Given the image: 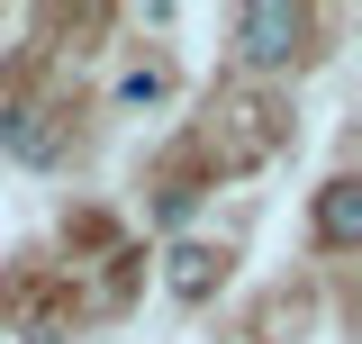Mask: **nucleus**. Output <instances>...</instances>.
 <instances>
[{"label":"nucleus","mask_w":362,"mask_h":344,"mask_svg":"<svg viewBox=\"0 0 362 344\" xmlns=\"http://www.w3.org/2000/svg\"><path fill=\"white\" fill-rule=\"evenodd\" d=\"M235 55H245L254 73L299 64V55H308V9H290V0H254V9H235Z\"/></svg>","instance_id":"obj_1"},{"label":"nucleus","mask_w":362,"mask_h":344,"mask_svg":"<svg viewBox=\"0 0 362 344\" xmlns=\"http://www.w3.org/2000/svg\"><path fill=\"white\" fill-rule=\"evenodd\" d=\"M317 245H335V254L362 245V181L354 172H335V181L317 190Z\"/></svg>","instance_id":"obj_2"},{"label":"nucleus","mask_w":362,"mask_h":344,"mask_svg":"<svg viewBox=\"0 0 362 344\" xmlns=\"http://www.w3.org/2000/svg\"><path fill=\"white\" fill-rule=\"evenodd\" d=\"M163 263H173V272H163V281H173V299H190V308L226 281V254H218V245H173Z\"/></svg>","instance_id":"obj_3"},{"label":"nucleus","mask_w":362,"mask_h":344,"mask_svg":"<svg viewBox=\"0 0 362 344\" xmlns=\"http://www.w3.org/2000/svg\"><path fill=\"white\" fill-rule=\"evenodd\" d=\"M0 145H9L18 164H54V127H45L37 100H9V109H0Z\"/></svg>","instance_id":"obj_4"},{"label":"nucleus","mask_w":362,"mask_h":344,"mask_svg":"<svg viewBox=\"0 0 362 344\" xmlns=\"http://www.w3.org/2000/svg\"><path fill=\"white\" fill-rule=\"evenodd\" d=\"M118 100H127V109H145V100H163V73H154V64H145V73H127V82H118Z\"/></svg>","instance_id":"obj_5"}]
</instances>
